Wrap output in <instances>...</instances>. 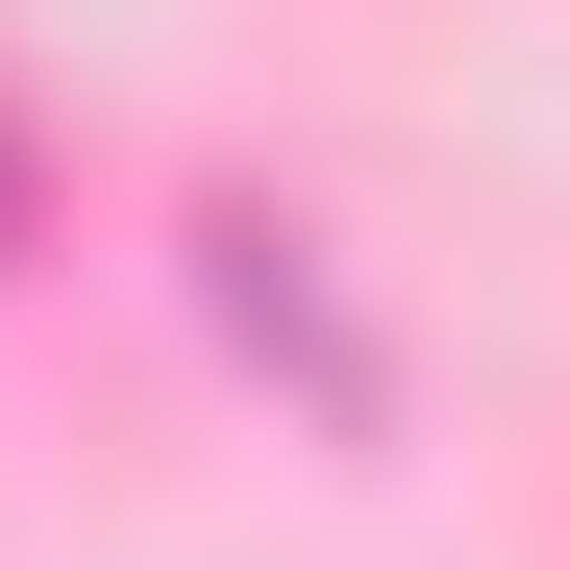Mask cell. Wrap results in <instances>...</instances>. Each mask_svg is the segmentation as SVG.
Returning <instances> with one entry per match:
<instances>
[{
    "label": "cell",
    "mask_w": 570,
    "mask_h": 570,
    "mask_svg": "<svg viewBox=\"0 0 570 570\" xmlns=\"http://www.w3.org/2000/svg\"><path fill=\"white\" fill-rule=\"evenodd\" d=\"M0 248H26V149H0Z\"/></svg>",
    "instance_id": "6da1fadb"
}]
</instances>
